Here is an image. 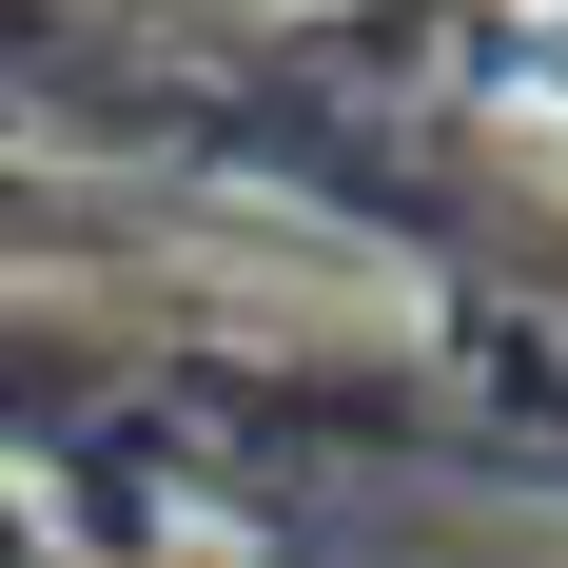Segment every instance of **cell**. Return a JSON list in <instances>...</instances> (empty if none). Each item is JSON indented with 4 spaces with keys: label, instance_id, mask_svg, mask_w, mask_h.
<instances>
[{
    "label": "cell",
    "instance_id": "cell-1",
    "mask_svg": "<svg viewBox=\"0 0 568 568\" xmlns=\"http://www.w3.org/2000/svg\"><path fill=\"white\" fill-rule=\"evenodd\" d=\"M510 79H529V99L568 118V0H549V20H529V40H510Z\"/></svg>",
    "mask_w": 568,
    "mask_h": 568
}]
</instances>
